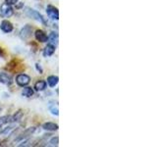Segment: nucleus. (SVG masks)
I'll return each instance as SVG.
<instances>
[{"label": "nucleus", "mask_w": 157, "mask_h": 147, "mask_svg": "<svg viewBox=\"0 0 157 147\" xmlns=\"http://www.w3.org/2000/svg\"><path fill=\"white\" fill-rule=\"evenodd\" d=\"M26 12H27L28 16H29L31 18H33L35 20L40 22V23L43 24V25H46L45 20H44V18L42 17V15L40 14L39 12H37V11L33 10V9H29V8H28L27 10H26Z\"/></svg>", "instance_id": "1"}, {"label": "nucleus", "mask_w": 157, "mask_h": 147, "mask_svg": "<svg viewBox=\"0 0 157 147\" xmlns=\"http://www.w3.org/2000/svg\"><path fill=\"white\" fill-rule=\"evenodd\" d=\"M13 15V8L9 4H2L0 6V16L4 18H9Z\"/></svg>", "instance_id": "2"}, {"label": "nucleus", "mask_w": 157, "mask_h": 147, "mask_svg": "<svg viewBox=\"0 0 157 147\" xmlns=\"http://www.w3.org/2000/svg\"><path fill=\"white\" fill-rule=\"evenodd\" d=\"M29 82H31V78H29L28 75H26V74H20V75H18L16 78V82L18 83V86H28Z\"/></svg>", "instance_id": "3"}, {"label": "nucleus", "mask_w": 157, "mask_h": 147, "mask_svg": "<svg viewBox=\"0 0 157 147\" xmlns=\"http://www.w3.org/2000/svg\"><path fill=\"white\" fill-rule=\"evenodd\" d=\"M46 13L49 16V18L53 20H58L59 19V12L58 9L56 7L52 6V5H48L46 7Z\"/></svg>", "instance_id": "4"}, {"label": "nucleus", "mask_w": 157, "mask_h": 147, "mask_svg": "<svg viewBox=\"0 0 157 147\" xmlns=\"http://www.w3.org/2000/svg\"><path fill=\"white\" fill-rule=\"evenodd\" d=\"M35 38L37 41L39 42H47L48 40V36L46 35V34L43 31H42V29H37V31L35 32Z\"/></svg>", "instance_id": "5"}, {"label": "nucleus", "mask_w": 157, "mask_h": 147, "mask_svg": "<svg viewBox=\"0 0 157 147\" xmlns=\"http://www.w3.org/2000/svg\"><path fill=\"white\" fill-rule=\"evenodd\" d=\"M20 35L23 39H28L29 36L32 35V27L31 26H29V25L25 26V27L22 28Z\"/></svg>", "instance_id": "6"}, {"label": "nucleus", "mask_w": 157, "mask_h": 147, "mask_svg": "<svg viewBox=\"0 0 157 147\" xmlns=\"http://www.w3.org/2000/svg\"><path fill=\"white\" fill-rule=\"evenodd\" d=\"M0 28H1L4 32H11L13 31V25L11 24L9 21L4 20V21H2L1 25H0Z\"/></svg>", "instance_id": "7"}, {"label": "nucleus", "mask_w": 157, "mask_h": 147, "mask_svg": "<svg viewBox=\"0 0 157 147\" xmlns=\"http://www.w3.org/2000/svg\"><path fill=\"white\" fill-rule=\"evenodd\" d=\"M54 52H55V46L53 44H47V46L43 50V56L49 57L51 55H53Z\"/></svg>", "instance_id": "8"}, {"label": "nucleus", "mask_w": 157, "mask_h": 147, "mask_svg": "<svg viewBox=\"0 0 157 147\" xmlns=\"http://www.w3.org/2000/svg\"><path fill=\"white\" fill-rule=\"evenodd\" d=\"M33 131H35V128H28V130H26L23 132V134H22L20 135V136H19V137L16 139V140H17V141L23 140V139L29 137V135H32Z\"/></svg>", "instance_id": "9"}, {"label": "nucleus", "mask_w": 157, "mask_h": 147, "mask_svg": "<svg viewBox=\"0 0 157 147\" xmlns=\"http://www.w3.org/2000/svg\"><path fill=\"white\" fill-rule=\"evenodd\" d=\"M10 80H11V78L8 74L0 73V82L4 83V84H8V83H10Z\"/></svg>", "instance_id": "10"}, {"label": "nucleus", "mask_w": 157, "mask_h": 147, "mask_svg": "<svg viewBox=\"0 0 157 147\" xmlns=\"http://www.w3.org/2000/svg\"><path fill=\"white\" fill-rule=\"evenodd\" d=\"M58 76H48V79H47V83L49 84V86L51 87H54L56 84L58 83Z\"/></svg>", "instance_id": "11"}, {"label": "nucleus", "mask_w": 157, "mask_h": 147, "mask_svg": "<svg viewBox=\"0 0 157 147\" xmlns=\"http://www.w3.org/2000/svg\"><path fill=\"white\" fill-rule=\"evenodd\" d=\"M43 128L47 130H58V124H56L54 123H45L43 124Z\"/></svg>", "instance_id": "12"}, {"label": "nucleus", "mask_w": 157, "mask_h": 147, "mask_svg": "<svg viewBox=\"0 0 157 147\" xmlns=\"http://www.w3.org/2000/svg\"><path fill=\"white\" fill-rule=\"evenodd\" d=\"M45 87H46V82H44V80H38V82H35V88L37 91L44 90Z\"/></svg>", "instance_id": "13"}, {"label": "nucleus", "mask_w": 157, "mask_h": 147, "mask_svg": "<svg viewBox=\"0 0 157 147\" xmlns=\"http://www.w3.org/2000/svg\"><path fill=\"white\" fill-rule=\"evenodd\" d=\"M48 40L52 44H57L58 43V34L56 32H51L50 35L48 36Z\"/></svg>", "instance_id": "14"}, {"label": "nucleus", "mask_w": 157, "mask_h": 147, "mask_svg": "<svg viewBox=\"0 0 157 147\" xmlns=\"http://www.w3.org/2000/svg\"><path fill=\"white\" fill-rule=\"evenodd\" d=\"M22 94L26 97H31L33 94V90L32 89V87H25L22 91Z\"/></svg>", "instance_id": "15"}, {"label": "nucleus", "mask_w": 157, "mask_h": 147, "mask_svg": "<svg viewBox=\"0 0 157 147\" xmlns=\"http://www.w3.org/2000/svg\"><path fill=\"white\" fill-rule=\"evenodd\" d=\"M49 110L51 111V113L53 114L55 116H58L59 115V112H58V107L55 105H50L49 106Z\"/></svg>", "instance_id": "16"}, {"label": "nucleus", "mask_w": 157, "mask_h": 147, "mask_svg": "<svg viewBox=\"0 0 157 147\" xmlns=\"http://www.w3.org/2000/svg\"><path fill=\"white\" fill-rule=\"evenodd\" d=\"M58 142H59V138L58 137H53L49 142H48V143H49L48 145H49V146H57Z\"/></svg>", "instance_id": "17"}, {"label": "nucleus", "mask_w": 157, "mask_h": 147, "mask_svg": "<svg viewBox=\"0 0 157 147\" xmlns=\"http://www.w3.org/2000/svg\"><path fill=\"white\" fill-rule=\"evenodd\" d=\"M5 3L9 5H15L18 3V0H5Z\"/></svg>", "instance_id": "18"}, {"label": "nucleus", "mask_w": 157, "mask_h": 147, "mask_svg": "<svg viewBox=\"0 0 157 147\" xmlns=\"http://www.w3.org/2000/svg\"><path fill=\"white\" fill-rule=\"evenodd\" d=\"M36 68H37V70L39 71L40 74H42V68H40V66H38V64H36Z\"/></svg>", "instance_id": "19"}]
</instances>
